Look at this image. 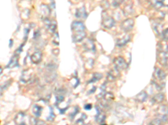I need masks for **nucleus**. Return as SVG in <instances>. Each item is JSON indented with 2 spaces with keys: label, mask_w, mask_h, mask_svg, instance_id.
<instances>
[{
  "label": "nucleus",
  "mask_w": 168,
  "mask_h": 125,
  "mask_svg": "<svg viewBox=\"0 0 168 125\" xmlns=\"http://www.w3.org/2000/svg\"><path fill=\"white\" fill-rule=\"evenodd\" d=\"M103 77V75L101 74V73H94L93 75V80H92V82L93 81H96V80H99L100 78Z\"/></svg>",
  "instance_id": "nucleus-29"
},
{
  "label": "nucleus",
  "mask_w": 168,
  "mask_h": 125,
  "mask_svg": "<svg viewBox=\"0 0 168 125\" xmlns=\"http://www.w3.org/2000/svg\"><path fill=\"white\" fill-rule=\"evenodd\" d=\"M14 121L17 124H25L26 123V114L23 112H20L16 114Z\"/></svg>",
  "instance_id": "nucleus-7"
},
{
  "label": "nucleus",
  "mask_w": 168,
  "mask_h": 125,
  "mask_svg": "<svg viewBox=\"0 0 168 125\" xmlns=\"http://www.w3.org/2000/svg\"><path fill=\"white\" fill-rule=\"evenodd\" d=\"M53 43L55 45H59V35L57 32H55L54 37H53Z\"/></svg>",
  "instance_id": "nucleus-28"
},
{
  "label": "nucleus",
  "mask_w": 168,
  "mask_h": 125,
  "mask_svg": "<svg viewBox=\"0 0 168 125\" xmlns=\"http://www.w3.org/2000/svg\"><path fill=\"white\" fill-rule=\"evenodd\" d=\"M3 89L2 87H0V97L2 96V94H3Z\"/></svg>",
  "instance_id": "nucleus-36"
},
{
  "label": "nucleus",
  "mask_w": 168,
  "mask_h": 125,
  "mask_svg": "<svg viewBox=\"0 0 168 125\" xmlns=\"http://www.w3.org/2000/svg\"><path fill=\"white\" fill-rule=\"evenodd\" d=\"M86 37V32L85 31H82V32H77V33H72V40L76 43L83 41V39H85Z\"/></svg>",
  "instance_id": "nucleus-10"
},
{
  "label": "nucleus",
  "mask_w": 168,
  "mask_h": 125,
  "mask_svg": "<svg viewBox=\"0 0 168 125\" xmlns=\"http://www.w3.org/2000/svg\"><path fill=\"white\" fill-rule=\"evenodd\" d=\"M153 28H154L155 31L157 34H161V31H162V26L160 24V23H155L153 24Z\"/></svg>",
  "instance_id": "nucleus-25"
},
{
  "label": "nucleus",
  "mask_w": 168,
  "mask_h": 125,
  "mask_svg": "<svg viewBox=\"0 0 168 125\" xmlns=\"http://www.w3.org/2000/svg\"><path fill=\"white\" fill-rule=\"evenodd\" d=\"M159 50L160 51H164V52H168V45L166 43H160Z\"/></svg>",
  "instance_id": "nucleus-26"
},
{
  "label": "nucleus",
  "mask_w": 168,
  "mask_h": 125,
  "mask_svg": "<svg viewBox=\"0 0 168 125\" xmlns=\"http://www.w3.org/2000/svg\"><path fill=\"white\" fill-rule=\"evenodd\" d=\"M115 24V21L111 17H108L107 19H103V26L105 28H112Z\"/></svg>",
  "instance_id": "nucleus-12"
},
{
  "label": "nucleus",
  "mask_w": 168,
  "mask_h": 125,
  "mask_svg": "<svg viewBox=\"0 0 168 125\" xmlns=\"http://www.w3.org/2000/svg\"><path fill=\"white\" fill-rule=\"evenodd\" d=\"M103 99L106 100V101H108V102H109V101H111V100L114 99V96L113 95V94H111V93H105V94H103Z\"/></svg>",
  "instance_id": "nucleus-24"
},
{
  "label": "nucleus",
  "mask_w": 168,
  "mask_h": 125,
  "mask_svg": "<svg viewBox=\"0 0 168 125\" xmlns=\"http://www.w3.org/2000/svg\"><path fill=\"white\" fill-rule=\"evenodd\" d=\"M154 77L159 80H163L166 77L165 73L163 72L162 69H161L159 68H156L154 72Z\"/></svg>",
  "instance_id": "nucleus-15"
},
{
  "label": "nucleus",
  "mask_w": 168,
  "mask_h": 125,
  "mask_svg": "<svg viewBox=\"0 0 168 125\" xmlns=\"http://www.w3.org/2000/svg\"><path fill=\"white\" fill-rule=\"evenodd\" d=\"M32 77V71L31 70H25L23 73H22V75H21V80L25 82V83H27L31 79Z\"/></svg>",
  "instance_id": "nucleus-13"
},
{
  "label": "nucleus",
  "mask_w": 168,
  "mask_h": 125,
  "mask_svg": "<svg viewBox=\"0 0 168 125\" xmlns=\"http://www.w3.org/2000/svg\"><path fill=\"white\" fill-rule=\"evenodd\" d=\"M125 1L126 0H113V3L114 6H119Z\"/></svg>",
  "instance_id": "nucleus-30"
},
{
  "label": "nucleus",
  "mask_w": 168,
  "mask_h": 125,
  "mask_svg": "<svg viewBox=\"0 0 168 125\" xmlns=\"http://www.w3.org/2000/svg\"><path fill=\"white\" fill-rule=\"evenodd\" d=\"M84 108H85V109H87V110H89V109H91V108H92V104H86L85 107H84Z\"/></svg>",
  "instance_id": "nucleus-33"
},
{
  "label": "nucleus",
  "mask_w": 168,
  "mask_h": 125,
  "mask_svg": "<svg viewBox=\"0 0 168 125\" xmlns=\"http://www.w3.org/2000/svg\"><path fill=\"white\" fill-rule=\"evenodd\" d=\"M161 3H162L163 5L168 7V0H162V1H161Z\"/></svg>",
  "instance_id": "nucleus-34"
},
{
  "label": "nucleus",
  "mask_w": 168,
  "mask_h": 125,
  "mask_svg": "<svg viewBox=\"0 0 168 125\" xmlns=\"http://www.w3.org/2000/svg\"><path fill=\"white\" fill-rule=\"evenodd\" d=\"M52 9L49 8V6L46 4H41L40 7V14L43 19H48L50 14H51Z\"/></svg>",
  "instance_id": "nucleus-4"
},
{
  "label": "nucleus",
  "mask_w": 168,
  "mask_h": 125,
  "mask_svg": "<svg viewBox=\"0 0 168 125\" xmlns=\"http://www.w3.org/2000/svg\"><path fill=\"white\" fill-rule=\"evenodd\" d=\"M71 30H72V33L85 31V25L83 24V22L74 21V22H72V24H71Z\"/></svg>",
  "instance_id": "nucleus-5"
},
{
  "label": "nucleus",
  "mask_w": 168,
  "mask_h": 125,
  "mask_svg": "<svg viewBox=\"0 0 168 125\" xmlns=\"http://www.w3.org/2000/svg\"><path fill=\"white\" fill-rule=\"evenodd\" d=\"M124 13H125V14H130L132 13V5L129 4V5H126L124 8Z\"/></svg>",
  "instance_id": "nucleus-27"
},
{
  "label": "nucleus",
  "mask_w": 168,
  "mask_h": 125,
  "mask_svg": "<svg viewBox=\"0 0 168 125\" xmlns=\"http://www.w3.org/2000/svg\"><path fill=\"white\" fill-rule=\"evenodd\" d=\"M147 94L145 93V91L140 92L139 94L136 95V100L138 102H140V103H143V102H145V100L147 99Z\"/></svg>",
  "instance_id": "nucleus-19"
},
{
  "label": "nucleus",
  "mask_w": 168,
  "mask_h": 125,
  "mask_svg": "<svg viewBox=\"0 0 168 125\" xmlns=\"http://www.w3.org/2000/svg\"><path fill=\"white\" fill-rule=\"evenodd\" d=\"M114 64L117 69L119 70H123L127 68V64H126L125 60L122 57H117L114 58Z\"/></svg>",
  "instance_id": "nucleus-2"
},
{
  "label": "nucleus",
  "mask_w": 168,
  "mask_h": 125,
  "mask_svg": "<svg viewBox=\"0 0 168 125\" xmlns=\"http://www.w3.org/2000/svg\"><path fill=\"white\" fill-rule=\"evenodd\" d=\"M157 60L163 65H165L167 63L168 60V53L164 51H160L157 53Z\"/></svg>",
  "instance_id": "nucleus-6"
},
{
  "label": "nucleus",
  "mask_w": 168,
  "mask_h": 125,
  "mask_svg": "<svg viewBox=\"0 0 168 125\" xmlns=\"http://www.w3.org/2000/svg\"><path fill=\"white\" fill-rule=\"evenodd\" d=\"M76 17L77 19H85L87 18V12H86L85 7H81L76 12Z\"/></svg>",
  "instance_id": "nucleus-14"
},
{
  "label": "nucleus",
  "mask_w": 168,
  "mask_h": 125,
  "mask_svg": "<svg viewBox=\"0 0 168 125\" xmlns=\"http://www.w3.org/2000/svg\"><path fill=\"white\" fill-rule=\"evenodd\" d=\"M129 40H130V35H129V34L120 37V39H117V46H119V47L125 46Z\"/></svg>",
  "instance_id": "nucleus-11"
},
{
  "label": "nucleus",
  "mask_w": 168,
  "mask_h": 125,
  "mask_svg": "<svg viewBox=\"0 0 168 125\" xmlns=\"http://www.w3.org/2000/svg\"><path fill=\"white\" fill-rule=\"evenodd\" d=\"M32 111H33V114H34L35 116L40 117V114H41V111H42V108H41L40 105L35 104V105H34V107H33Z\"/></svg>",
  "instance_id": "nucleus-20"
},
{
  "label": "nucleus",
  "mask_w": 168,
  "mask_h": 125,
  "mask_svg": "<svg viewBox=\"0 0 168 125\" xmlns=\"http://www.w3.org/2000/svg\"><path fill=\"white\" fill-rule=\"evenodd\" d=\"M105 119H106L105 115H104L103 113L98 112V114L97 117H96V121H97L98 123H101V124H103V123H104V122H105Z\"/></svg>",
  "instance_id": "nucleus-21"
},
{
  "label": "nucleus",
  "mask_w": 168,
  "mask_h": 125,
  "mask_svg": "<svg viewBox=\"0 0 168 125\" xmlns=\"http://www.w3.org/2000/svg\"><path fill=\"white\" fill-rule=\"evenodd\" d=\"M163 38L164 39H168V28L163 31Z\"/></svg>",
  "instance_id": "nucleus-32"
},
{
  "label": "nucleus",
  "mask_w": 168,
  "mask_h": 125,
  "mask_svg": "<svg viewBox=\"0 0 168 125\" xmlns=\"http://www.w3.org/2000/svg\"><path fill=\"white\" fill-rule=\"evenodd\" d=\"M71 83L73 84V87H77L78 85V79L77 78H73L71 80Z\"/></svg>",
  "instance_id": "nucleus-31"
},
{
  "label": "nucleus",
  "mask_w": 168,
  "mask_h": 125,
  "mask_svg": "<svg viewBox=\"0 0 168 125\" xmlns=\"http://www.w3.org/2000/svg\"><path fill=\"white\" fill-rule=\"evenodd\" d=\"M18 64H19V58H18V56H13L11 58V59L9 60V64L7 65V68H9V69H13L14 67L18 66Z\"/></svg>",
  "instance_id": "nucleus-16"
},
{
  "label": "nucleus",
  "mask_w": 168,
  "mask_h": 125,
  "mask_svg": "<svg viewBox=\"0 0 168 125\" xmlns=\"http://www.w3.org/2000/svg\"><path fill=\"white\" fill-rule=\"evenodd\" d=\"M52 53H54V54L56 56H57L58 54H59V49H54V50H53V52H52Z\"/></svg>",
  "instance_id": "nucleus-35"
},
{
  "label": "nucleus",
  "mask_w": 168,
  "mask_h": 125,
  "mask_svg": "<svg viewBox=\"0 0 168 125\" xmlns=\"http://www.w3.org/2000/svg\"><path fill=\"white\" fill-rule=\"evenodd\" d=\"M3 73V69H2V68H1V66H0V74Z\"/></svg>",
  "instance_id": "nucleus-37"
},
{
  "label": "nucleus",
  "mask_w": 168,
  "mask_h": 125,
  "mask_svg": "<svg viewBox=\"0 0 168 125\" xmlns=\"http://www.w3.org/2000/svg\"><path fill=\"white\" fill-rule=\"evenodd\" d=\"M119 71H120V70L117 69L116 68H115L114 70H111L108 75V80H114L115 78H118V76H119Z\"/></svg>",
  "instance_id": "nucleus-18"
},
{
  "label": "nucleus",
  "mask_w": 168,
  "mask_h": 125,
  "mask_svg": "<svg viewBox=\"0 0 168 125\" xmlns=\"http://www.w3.org/2000/svg\"><path fill=\"white\" fill-rule=\"evenodd\" d=\"M83 46L85 48V49L88 50V51H94L95 50V45L91 39H87Z\"/></svg>",
  "instance_id": "nucleus-17"
},
{
  "label": "nucleus",
  "mask_w": 168,
  "mask_h": 125,
  "mask_svg": "<svg viewBox=\"0 0 168 125\" xmlns=\"http://www.w3.org/2000/svg\"><path fill=\"white\" fill-rule=\"evenodd\" d=\"M163 100H164V95L162 94H157L153 97V101L157 103H161Z\"/></svg>",
  "instance_id": "nucleus-23"
},
{
  "label": "nucleus",
  "mask_w": 168,
  "mask_h": 125,
  "mask_svg": "<svg viewBox=\"0 0 168 125\" xmlns=\"http://www.w3.org/2000/svg\"><path fill=\"white\" fill-rule=\"evenodd\" d=\"M157 119H159L161 122H165L168 118V107L166 105L160 106L157 109Z\"/></svg>",
  "instance_id": "nucleus-1"
},
{
  "label": "nucleus",
  "mask_w": 168,
  "mask_h": 125,
  "mask_svg": "<svg viewBox=\"0 0 168 125\" xmlns=\"http://www.w3.org/2000/svg\"><path fill=\"white\" fill-rule=\"evenodd\" d=\"M134 21L132 19H125V21H123L121 23V28L125 32H129V31L134 28Z\"/></svg>",
  "instance_id": "nucleus-3"
},
{
  "label": "nucleus",
  "mask_w": 168,
  "mask_h": 125,
  "mask_svg": "<svg viewBox=\"0 0 168 125\" xmlns=\"http://www.w3.org/2000/svg\"><path fill=\"white\" fill-rule=\"evenodd\" d=\"M31 62L34 64H38L42 59V52L41 51H35L30 57Z\"/></svg>",
  "instance_id": "nucleus-9"
},
{
  "label": "nucleus",
  "mask_w": 168,
  "mask_h": 125,
  "mask_svg": "<svg viewBox=\"0 0 168 125\" xmlns=\"http://www.w3.org/2000/svg\"><path fill=\"white\" fill-rule=\"evenodd\" d=\"M150 3H151V5L153 6L155 8H157V9H159V8H161L163 6L162 3L161 1H159V0H150Z\"/></svg>",
  "instance_id": "nucleus-22"
},
{
  "label": "nucleus",
  "mask_w": 168,
  "mask_h": 125,
  "mask_svg": "<svg viewBox=\"0 0 168 125\" xmlns=\"http://www.w3.org/2000/svg\"><path fill=\"white\" fill-rule=\"evenodd\" d=\"M45 23H46V26L49 32L51 33H55L57 30V23L56 21H52V20H49L48 19H44Z\"/></svg>",
  "instance_id": "nucleus-8"
}]
</instances>
